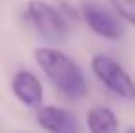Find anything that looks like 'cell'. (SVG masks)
Wrapping results in <instances>:
<instances>
[{"instance_id":"obj_6","label":"cell","mask_w":135,"mask_h":133,"mask_svg":"<svg viewBox=\"0 0 135 133\" xmlns=\"http://www.w3.org/2000/svg\"><path fill=\"white\" fill-rule=\"evenodd\" d=\"M12 92L22 104L30 108H39L43 100V88L39 78L30 71H20L12 78Z\"/></svg>"},{"instance_id":"obj_5","label":"cell","mask_w":135,"mask_h":133,"mask_svg":"<svg viewBox=\"0 0 135 133\" xmlns=\"http://www.w3.org/2000/svg\"><path fill=\"white\" fill-rule=\"evenodd\" d=\"M37 123L49 133H78V121L69 110L59 106H39Z\"/></svg>"},{"instance_id":"obj_8","label":"cell","mask_w":135,"mask_h":133,"mask_svg":"<svg viewBox=\"0 0 135 133\" xmlns=\"http://www.w3.org/2000/svg\"><path fill=\"white\" fill-rule=\"evenodd\" d=\"M110 4L125 22L135 26V0H110Z\"/></svg>"},{"instance_id":"obj_2","label":"cell","mask_w":135,"mask_h":133,"mask_svg":"<svg viewBox=\"0 0 135 133\" xmlns=\"http://www.w3.org/2000/svg\"><path fill=\"white\" fill-rule=\"evenodd\" d=\"M26 16L31 27L49 43H63L69 35V24L63 14L45 0H30L26 6Z\"/></svg>"},{"instance_id":"obj_1","label":"cell","mask_w":135,"mask_h":133,"mask_svg":"<svg viewBox=\"0 0 135 133\" xmlns=\"http://www.w3.org/2000/svg\"><path fill=\"white\" fill-rule=\"evenodd\" d=\"M35 61L57 92L67 100H78L88 92L82 68L63 51L55 47H39L35 49Z\"/></svg>"},{"instance_id":"obj_3","label":"cell","mask_w":135,"mask_h":133,"mask_svg":"<svg viewBox=\"0 0 135 133\" xmlns=\"http://www.w3.org/2000/svg\"><path fill=\"white\" fill-rule=\"evenodd\" d=\"M92 72L110 92L118 94L119 98L125 100H135V82L127 75V71L112 57L96 55L92 59Z\"/></svg>"},{"instance_id":"obj_7","label":"cell","mask_w":135,"mask_h":133,"mask_svg":"<svg viewBox=\"0 0 135 133\" xmlns=\"http://www.w3.org/2000/svg\"><path fill=\"white\" fill-rule=\"evenodd\" d=\"M86 123L90 133H118L119 131V123L115 114L104 106L92 108L86 116Z\"/></svg>"},{"instance_id":"obj_4","label":"cell","mask_w":135,"mask_h":133,"mask_svg":"<svg viewBox=\"0 0 135 133\" xmlns=\"http://www.w3.org/2000/svg\"><path fill=\"white\" fill-rule=\"evenodd\" d=\"M82 16H84L86 26L90 27L94 33H98L100 37L118 41L123 37L125 27H123V18L118 12L106 10L104 6H100L98 2H84L82 4Z\"/></svg>"},{"instance_id":"obj_9","label":"cell","mask_w":135,"mask_h":133,"mask_svg":"<svg viewBox=\"0 0 135 133\" xmlns=\"http://www.w3.org/2000/svg\"><path fill=\"white\" fill-rule=\"evenodd\" d=\"M127 133H135V129H129V131H127Z\"/></svg>"}]
</instances>
